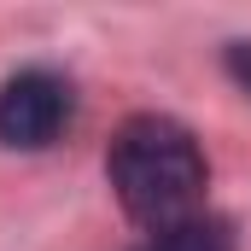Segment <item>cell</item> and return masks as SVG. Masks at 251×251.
<instances>
[{
  "label": "cell",
  "mask_w": 251,
  "mask_h": 251,
  "mask_svg": "<svg viewBox=\"0 0 251 251\" xmlns=\"http://www.w3.org/2000/svg\"><path fill=\"white\" fill-rule=\"evenodd\" d=\"M105 181H111L128 222L158 234V228H176L204 210L210 164H204L199 134L181 117L134 111L105 146Z\"/></svg>",
  "instance_id": "obj_1"
},
{
  "label": "cell",
  "mask_w": 251,
  "mask_h": 251,
  "mask_svg": "<svg viewBox=\"0 0 251 251\" xmlns=\"http://www.w3.org/2000/svg\"><path fill=\"white\" fill-rule=\"evenodd\" d=\"M76 111V94L59 70L47 64H29V70H12L0 82V146L12 152H47L70 128Z\"/></svg>",
  "instance_id": "obj_2"
},
{
  "label": "cell",
  "mask_w": 251,
  "mask_h": 251,
  "mask_svg": "<svg viewBox=\"0 0 251 251\" xmlns=\"http://www.w3.org/2000/svg\"><path fill=\"white\" fill-rule=\"evenodd\" d=\"M222 64H228V76H234V82H240V88L251 94V41H228Z\"/></svg>",
  "instance_id": "obj_4"
},
{
  "label": "cell",
  "mask_w": 251,
  "mask_h": 251,
  "mask_svg": "<svg viewBox=\"0 0 251 251\" xmlns=\"http://www.w3.org/2000/svg\"><path fill=\"white\" fill-rule=\"evenodd\" d=\"M134 251H240L234 246V228L222 222V216H187V222H176V228H158V234H146Z\"/></svg>",
  "instance_id": "obj_3"
}]
</instances>
